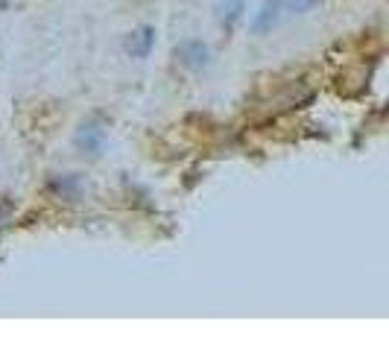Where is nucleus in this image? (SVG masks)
<instances>
[{"label": "nucleus", "instance_id": "nucleus-1", "mask_svg": "<svg viewBox=\"0 0 389 351\" xmlns=\"http://www.w3.org/2000/svg\"><path fill=\"white\" fill-rule=\"evenodd\" d=\"M208 47L202 44V41H197V38H188V41H182V44L176 47V59H179V65L182 67H188V70H202L205 65H208Z\"/></svg>", "mask_w": 389, "mask_h": 351}, {"label": "nucleus", "instance_id": "nucleus-2", "mask_svg": "<svg viewBox=\"0 0 389 351\" xmlns=\"http://www.w3.org/2000/svg\"><path fill=\"white\" fill-rule=\"evenodd\" d=\"M74 144H76L79 152L97 156V152L103 149V144H106V132L100 129V126H94V123H82L79 132H76V138H74Z\"/></svg>", "mask_w": 389, "mask_h": 351}, {"label": "nucleus", "instance_id": "nucleus-3", "mask_svg": "<svg viewBox=\"0 0 389 351\" xmlns=\"http://www.w3.org/2000/svg\"><path fill=\"white\" fill-rule=\"evenodd\" d=\"M152 41H156V30H152V26H141V30L126 38V53L132 59H144L152 50Z\"/></svg>", "mask_w": 389, "mask_h": 351}, {"label": "nucleus", "instance_id": "nucleus-4", "mask_svg": "<svg viewBox=\"0 0 389 351\" xmlns=\"http://www.w3.org/2000/svg\"><path fill=\"white\" fill-rule=\"evenodd\" d=\"M50 193H56L59 199L74 202V199H79V179L76 176H56V179H50Z\"/></svg>", "mask_w": 389, "mask_h": 351}, {"label": "nucleus", "instance_id": "nucleus-5", "mask_svg": "<svg viewBox=\"0 0 389 351\" xmlns=\"http://www.w3.org/2000/svg\"><path fill=\"white\" fill-rule=\"evenodd\" d=\"M275 15H278V0H272V3L263 6V12L258 15V21L252 24V30H255V33H267L270 26H272V21H275Z\"/></svg>", "mask_w": 389, "mask_h": 351}, {"label": "nucleus", "instance_id": "nucleus-6", "mask_svg": "<svg viewBox=\"0 0 389 351\" xmlns=\"http://www.w3.org/2000/svg\"><path fill=\"white\" fill-rule=\"evenodd\" d=\"M240 12H243V0H222L220 3V15H222V21H226V26H231L234 21H238Z\"/></svg>", "mask_w": 389, "mask_h": 351}, {"label": "nucleus", "instance_id": "nucleus-7", "mask_svg": "<svg viewBox=\"0 0 389 351\" xmlns=\"http://www.w3.org/2000/svg\"><path fill=\"white\" fill-rule=\"evenodd\" d=\"M313 3H316V0H293V9H296V12H304V9L313 6Z\"/></svg>", "mask_w": 389, "mask_h": 351}]
</instances>
